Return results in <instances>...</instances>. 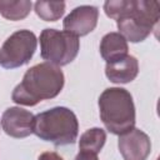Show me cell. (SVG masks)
<instances>
[{"mask_svg": "<svg viewBox=\"0 0 160 160\" xmlns=\"http://www.w3.org/2000/svg\"><path fill=\"white\" fill-rule=\"evenodd\" d=\"M105 14L116 20L119 34L131 42L144 41L158 29L160 4L145 0H109L104 4Z\"/></svg>", "mask_w": 160, "mask_h": 160, "instance_id": "1", "label": "cell"}, {"mask_svg": "<svg viewBox=\"0 0 160 160\" xmlns=\"http://www.w3.org/2000/svg\"><path fill=\"white\" fill-rule=\"evenodd\" d=\"M62 86L61 69L50 62H40L25 72L21 82L15 86L11 99L19 105L34 106L42 100L58 96Z\"/></svg>", "mask_w": 160, "mask_h": 160, "instance_id": "2", "label": "cell"}, {"mask_svg": "<svg viewBox=\"0 0 160 160\" xmlns=\"http://www.w3.org/2000/svg\"><path fill=\"white\" fill-rule=\"evenodd\" d=\"M32 132L41 140L52 142L55 146L74 144L79 134L78 118L72 110L56 106L35 116Z\"/></svg>", "mask_w": 160, "mask_h": 160, "instance_id": "3", "label": "cell"}, {"mask_svg": "<svg viewBox=\"0 0 160 160\" xmlns=\"http://www.w3.org/2000/svg\"><path fill=\"white\" fill-rule=\"evenodd\" d=\"M99 110L102 124L111 134L121 135L135 125V106L126 89H105L99 96Z\"/></svg>", "mask_w": 160, "mask_h": 160, "instance_id": "4", "label": "cell"}, {"mask_svg": "<svg viewBox=\"0 0 160 160\" xmlns=\"http://www.w3.org/2000/svg\"><path fill=\"white\" fill-rule=\"evenodd\" d=\"M80 49L79 38L55 29H44L40 34V54L46 62L56 66L70 64L78 56Z\"/></svg>", "mask_w": 160, "mask_h": 160, "instance_id": "5", "label": "cell"}, {"mask_svg": "<svg viewBox=\"0 0 160 160\" xmlns=\"http://www.w3.org/2000/svg\"><path fill=\"white\" fill-rule=\"evenodd\" d=\"M36 45L38 39L32 31H15L0 48V65L4 69H15L28 64L36 50Z\"/></svg>", "mask_w": 160, "mask_h": 160, "instance_id": "6", "label": "cell"}, {"mask_svg": "<svg viewBox=\"0 0 160 160\" xmlns=\"http://www.w3.org/2000/svg\"><path fill=\"white\" fill-rule=\"evenodd\" d=\"M118 146L124 160H146L151 151L150 138L136 128L119 135Z\"/></svg>", "mask_w": 160, "mask_h": 160, "instance_id": "7", "label": "cell"}, {"mask_svg": "<svg viewBox=\"0 0 160 160\" xmlns=\"http://www.w3.org/2000/svg\"><path fill=\"white\" fill-rule=\"evenodd\" d=\"M35 116L21 108H8L1 116V126L5 134L11 138L22 139L32 134Z\"/></svg>", "mask_w": 160, "mask_h": 160, "instance_id": "8", "label": "cell"}, {"mask_svg": "<svg viewBox=\"0 0 160 160\" xmlns=\"http://www.w3.org/2000/svg\"><path fill=\"white\" fill-rule=\"evenodd\" d=\"M98 19V8L91 5L78 6L64 19V31H68L75 36H85L95 29Z\"/></svg>", "mask_w": 160, "mask_h": 160, "instance_id": "9", "label": "cell"}, {"mask_svg": "<svg viewBox=\"0 0 160 160\" xmlns=\"http://www.w3.org/2000/svg\"><path fill=\"white\" fill-rule=\"evenodd\" d=\"M139 72V62L135 56L126 55L120 60L109 62L105 66L106 78L115 84H126L132 81Z\"/></svg>", "mask_w": 160, "mask_h": 160, "instance_id": "10", "label": "cell"}, {"mask_svg": "<svg viewBox=\"0 0 160 160\" xmlns=\"http://www.w3.org/2000/svg\"><path fill=\"white\" fill-rule=\"evenodd\" d=\"M128 50V42L119 32H108L100 41V54L106 64L122 59Z\"/></svg>", "mask_w": 160, "mask_h": 160, "instance_id": "11", "label": "cell"}, {"mask_svg": "<svg viewBox=\"0 0 160 160\" xmlns=\"http://www.w3.org/2000/svg\"><path fill=\"white\" fill-rule=\"evenodd\" d=\"M106 141V132L100 128H92L86 130L79 140V149L81 151H89L98 154Z\"/></svg>", "mask_w": 160, "mask_h": 160, "instance_id": "12", "label": "cell"}, {"mask_svg": "<svg viewBox=\"0 0 160 160\" xmlns=\"http://www.w3.org/2000/svg\"><path fill=\"white\" fill-rule=\"evenodd\" d=\"M31 1H0V14L8 20H21L26 18L31 9Z\"/></svg>", "mask_w": 160, "mask_h": 160, "instance_id": "13", "label": "cell"}, {"mask_svg": "<svg viewBox=\"0 0 160 160\" xmlns=\"http://www.w3.org/2000/svg\"><path fill=\"white\" fill-rule=\"evenodd\" d=\"M34 8L36 15L45 21H56L65 12V2L62 1H36Z\"/></svg>", "mask_w": 160, "mask_h": 160, "instance_id": "14", "label": "cell"}, {"mask_svg": "<svg viewBox=\"0 0 160 160\" xmlns=\"http://www.w3.org/2000/svg\"><path fill=\"white\" fill-rule=\"evenodd\" d=\"M38 160H64V159L54 151H45V152L39 155Z\"/></svg>", "mask_w": 160, "mask_h": 160, "instance_id": "15", "label": "cell"}, {"mask_svg": "<svg viewBox=\"0 0 160 160\" xmlns=\"http://www.w3.org/2000/svg\"><path fill=\"white\" fill-rule=\"evenodd\" d=\"M75 160H99L98 159V154H92L89 151H79V154L76 155Z\"/></svg>", "mask_w": 160, "mask_h": 160, "instance_id": "16", "label": "cell"}]
</instances>
